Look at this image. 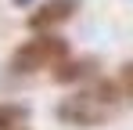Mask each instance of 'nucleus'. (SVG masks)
Returning a JSON list of instances; mask_svg holds the SVG:
<instances>
[{
	"label": "nucleus",
	"instance_id": "obj_1",
	"mask_svg": "<svg viewBox=\"0 0 133 130\" xmlns=\"http://www.w3.org/2000/svg\"><path fill=\"white\" fill-rule=\"evenodd\" d=\"M130 105L126 90L119 87V80H104V76H94L79 90H72L68 98L58 101L54 116L65 123V127H79V130H97L111 123L122 108Z\"/></svg>",
	"mask_w": 133,
	"mask_h": 130
},
{
	"label": "nucleus",
	"instance_id": "obj_2",
	"mask_svg": "<svg viewBox=\"0 0 133 130\" xmlns=\"http://www.w3.org/2000/svg\"><path fill=\"white\" fill-rule=\"evenodd\" d=\"M68 58V40L58 29H43V33H32L25 43L15 47L11 54V72L15 76H32V72H43L54 69Z\"/></svg>",
	"mask_w": 133,
	"mask_h": 130
},
{
	"label": "nucleus",
	"instance_id": "obj_3",
	"mask_svg": "<svg viewBox=\"0 0 133 130\" xmlns=\"http://www.w3.org/2000/svg\"><path fill=\"white\" fill-rule=\"evenodd\" d=\"M83 7V0H40L29 15V29L32 33H43V29H58L65 25L76 11Z\"/></svg>",
	"mask_w": 133,
	"mask_h": 130
},
{
	"label": "nucleus",
	"instance_id": "obj_4",
	"mask_svg": "<svg viewBox=\"0 0 133 130\" xmlns=\"http://www.w3.org/2000/svg\"><path fill=\"white\" fill-rule=\"evenodd\" d=\"M54 83H87L97 76V58H65L61 65L50 69Z\"/></svg>",
	"mask_w": 133,
	"mask_h": 130
},
{
	"label": "nucleus",
	"instance_id": "obj_5",
	"mask_svg": "<svg viewBox=\"0 0 133 130\" xmlns=\"http://www.w3.org/2000/svg\"><path fill=\"white\" fill-rule=\"evenodd\" d=\"M29 123V108L15 105V101H0V130H15Z\"/></svg>",
	"mask_w": 133,
	"mask_h": 130
},
{
	"label": "nucleus",
	"instance_id": "obj_6",
	"mask_svg": "<svg viewBox=\"0 0 133 130\" xmlns=\"http://www.w3.org/2000/svg\"><path fill=\"white\" fill-rule=\"evenodd\" d=\"M115 80H119V87L126 90V98H130V101H133V62H126V65H122Z\"/></svg>",
	"mask_w": 133,
	"mask_h": 130
},
{
	"label": "nucleus",
	"instance_id": "obj_7",
	"mask_svg": "<svg viewBox=\"0 0 133 130\" xmlns=\"http://www.w3.org/2000/svg\"><path fill=\"white\" fill-rule=\"evenodd\" d=\"M15 4H18V7H25V4H29V0H15Z\"/></svg>",
	"mask_w": 133,
	"mask_h": 130
},
{
	"label": "nucleus",
	"instance_id": "obj_8",
	"mask_svg": "<svg viewBox=\"0 0 133 130\" xmlns=\"http://www.w3.org/2000/svg\"><path fill=\"white\" fill-rule=\"evenodd\" d=\"M15 130H25V127H15Z\"/></svg>",
	"mask_w": 133,
	"mask_h": 130
}]
</instances>
